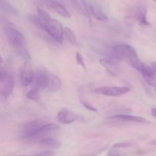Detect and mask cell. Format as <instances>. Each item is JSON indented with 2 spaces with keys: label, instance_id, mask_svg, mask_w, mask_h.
Here are the masks:
<instances>
[{
  "label": "cell",
  "instance_id": "277c9868",
  "mask_svg": "<svg viewBox=\"0 0 156 156\" xmlns=\"http://www.w3.org/2000/svg\"><path fill=\"white\" fill-rule=\"evenodd\" d=\"M44 30L58 43H62L63 41L64 28L62 24L58 20L50 18L46 21L44 26Z\"/></svg>",
  "mask_w": 156,
  "mask_h": 156
},
{
  "label": "cell",
  "instance_id": "5b68a950",
  "mask_svg": "<svg viewBox=\"0 0 156 156\" xmlns=\"http://www.w3.org/2000/svg\"><path fill=\"white\" fill-rule=\"evenodd\" d=\"M50 75L48 70L44 67L41 66L37 69L34 74V87L40 91L47 89L50 81Z\"/></svg>",
  "mask_w": 156,
  "mask_h": 156
},
{
  "label": "cell",
  "instance_id": "d4e9b609",
  "mask_svg": "<svg viewBox=\"0 0 156 156\" xmlns=\"http://www.w3.org/2000/svg\"><path fill=\"white\" fill-rule=\"evenodd\" d=\"M69 1L71 2V3L73 5V6H74L75 9H76V10L79 12V13H81V14L85 13V10H84L83 8L82 7V5L79 4V2H78V0H69Z\"/></svg>",
  "mask_w": 156,
  "mask_h": 156
},
{
  "label": "cell",
  "instance_id": "4fadbf2b",
  "mask_svg": "<svg viewBox=\"0 0 156 156\" xmlns=\"http://www.w3.org/2000/svg\"><path fill=\"white\" fill-rule=\"evenodd\" d=\"M14 86H15V81L13 77L9 75L5 81L0 85V95L3 98L9 97L13 91Z\"/></svg>",
  "mask_w": 156,
  "mask_h": 156
},
{
  "label": "cell",
  "instance_id": "d6a6232c",
  "mask_svg": "<svg viewBox=\"0 0 156 156\" xmlns=\"http://www.w3.org/2000/svg\"><path fill=\"white\" fill-rule=\"evenodd\" d=\"M155 93H156V87L155 88Z\"/></svg>",
  "mask_w": 156,
  "mask_h": 156
},
{
  "label": "cell",
  "instance_id": "30bf717a",
  "mask_svg": "<svg viewBox=\"0 0 156 156\" xmlns=\"http://www.w3.org/2000/svg\"><path fill=\"white\" fill-rule=\"evenodd\" d=\"M139 73L142 75L146 83L151 86L156 87V71L151 66L143 62Z\"/></svg>",
  "mask_w": 156,
  "mask_h": 156
},
{
  "label": "cell",
  "instance_id": "4dcf8cb0",
  "mask_svg": "<svg viewBox=\"0 0 156 156\" xmlns=\"http://www.w3.org/2000/svg\"><path fill=\"white\" fill-rule=\"evenodd\" d=\"M3 62V59H2V57L1 56V55H0V63H2V62Z\"/></svg>",
  "mask_w": 156,
  "mask_h": 156
},
{
  "label": "cell",
  "instance_id": "9c48e42d",
  "mask_svg": "<svg viewBox=\"0 0 156 156\" xmlns=\"http://www.w3.org/2000/svg\"><path fill=\"white\" fill-rule=\"evenodd\" d=\"M56 120L62 124L67 125L79 120V115L67 108H62L58 112Z\"/></svg>",
  "mask_w": 156,
  "mask_h": 156
},
{
  "label": "cell",
  "instance_id": "52a82bcc",
  "mask_svg": "<svg viewBox=\"0 0 156 156\" xmlns=\"http://www.w3.org/2000/svg\"><path fill=\"white\" fill-rule=\"evenodd\" d=\"M20 82L23 86H28L34 80V73L29 61H26L20 71Z\"/></svg>",
  "mask_w": 156,
  "mask_h": 156
},
{
  "label": "cell",
  "instance_id": "ba28073f",
  "mask_svg": "<svg viewBox=\"0 0 156 156\" xmlns=\"http://www.w3.org/2000/svg\"><path fill=\"white\" fill-rule=\"evenodd\" d=\"M107 120L111 121L127 122V123H149V122L146 118L138 116L129 115V114H116L107 117Z\"/></svg>",
  "mask_w": 156,
  "mask_h": 156
},
{
  "label": "cell",
  "instance_id": "8992f818",
  "mask_svg": "<svg viewBox=\"0 0 156 156\" xmlns=\"http://www.w3.org/2000/svg\"><path fill=\"white\" fill-rule=\"evenodd\" d=\"M130 90L129 87H116V86H105L98 88L95 89V92L98 94H103L109 97H118L128 93Z\"/></svg>",
  "mask_w": 156,
  "mask_h": 156
},
{
  "label": "cell",
  "instance_id": "7a4b0ae2",
  "mask_svg": "<svg viewBox=\"0 0 156 156\" xmlns=\"http://www.w3.org/2000/svg\"><path fill=\"white\" fill-rule=\"evenodd\" d=\"M113 51L120 60H126L131 67L140 71L143 62L140 60L136 50L133 47L126 44H120L113 47Z\"/></svg>",
  "mask_w": 156,
  "mask_h": 156
},
{
  "label": "cell",
  "instance_id": "1f68e13d",
  "mask_svg": "<svg viewBox=\"0 0 156 156\" xmlns=\"http://www.w3.org/2000/svg\"><path fill=\"white\" fill-rule=\"evenodd\" d=\"M17 156H27V155H17Z\"/></svg>",
  "mask_w": 156,
  "mask_h": 156
},
{
  "label": "cell",
  "instance_id": "3957f363",
  "mask_svg": "<svg viewBox=\"0 0 156 156\" xmlns=\"http://www.w3.org/2000/svg\"><path fill=\"white\" fill-rule=\"evenodd\" d=\"M47 123V120L44 119H37L23 123L20 128V138L29 141L39 132L40 129Z\"/></svg>",
  "mask_w": 156,
  "mask_h": 156
},
{
  "label": "cell",
  "instance_id": "6da1fadb",
  "mask_svg": "<svg viewBox=\"0 0 156 156\" xmlns=\"http://www.w3.org/2000/svg\"><path fill=\"white\" fill-rule=\"evenodd\" d=\"M5 33L9 44L12 45L17 53L22 58L28 61L30 59V55L28 51L27 40L24 35L12 26L6 24Z\"/></svg>",
  "mask_w": 156,
  "mask_h": 156
},
{
  "label": "cell",
  "instance_id": "8fae6325",
  "mask_svg": "<svg viewBox=\"0 0 156 156\" xmlns=\"http://www.w3.org/2000/svg\"><path fill=\"white\" fill-rule=\"evenodd\" d=\"M44 3L47 7L63 18H70L71 16L69 12L62 4L56 2V0H44Z\"/></svg>",
  "mask_w": 156,
  "mask_h": 156
},
{
  "label": "cell",
  "instance_id": "f546056e",
  "mask_svg": "<svg viewBox=\"0 0 156 156\" xmlns=\"http://www.w3.org/2000/svg\"><path fill=\"white\" fill-rule=\"evenodd\" d=\"M151 144H152V145H155V146H156V140H153V141H152V142H151Z\"/></svg>",
  "mask_w": 156,
  "mask_h": 156
},
{
  "label": "cell",
  "instance_id": "44dd1931",
  "mask_svg": "<svg viewBox=\"0 0 156 156\" xmlns=\"http://www.w3.org/2000/svg\"><path fill=\"white\" fill-rule=\"evenodd\" d=\"M37 14L39 18H41V19H42L44 21H45V22L51 18V17L50 16L48 12H47L41 5L37 6Z\"/></svg>",
  "mask_w": 156,
  "mask_h": 156
},
{
  "label": "cell",
  "instance_id": "4316f807",
  "mask_svg": "<svg viewBox=\"0 0 156 156\" xmlns=\"http://www.w3.org/2000/svg\"><path fill=\"white\" fill-rule=\"evenodd\" d=\"M82 105H83V106L85 107V108H86V109L88 110V111H94V112H96V111H97V109H96V108H93V107L90 106L88 104L85 103V102H82Z\"/></svg>",
  "mask_w": 156,
  "mask_h": 156
},
{
  "label": "cell",
  "instance_id": "5bb4252c",
  "mask_svg": "<svg viewBox=\"0 0 156 156\" xmlns=\"http://www.w3.org/2000/svg\"><path fill=\"white\" fill-rule=\"evenodd\" d=\"M134 17H135V19L142 25H150V23L147 20V10H146V6H137L135 12H134Z\"/></svg>",
  "mask_w": 156,
  "mask_h": 156
},
{
  "label": "cell",
  "instance_id": "ac0fdd59",
  "mask_svg": "<svg viewBox=\"0 0 156 156\" xmlns=\"http://www.w3.org/2000/svg\"><path fill=\"white\" fill-rule=\"evenodd\" d=\"M39 143L41 145H42V146H46V147L52 148V149H59L61 146L60 141H59L57 139L53 138V137H50V138L45 139V140L40 142Z\"/></svg>",
  "mask_w": 156,
  "mask_h": 156
},
{
  "label": "cell",
  "instance_id": "484cf974",
  "mask_svg": "<svg viewBox=\"0 0 156 156\" xmlns=\"http://www.w3.org/2000/svg\"><path fill=\"white\" fill-rule=\"evenodd\" d=\"M55 155H56V153L53 151H46V152L37 154V155L34 156H55Z\"/></svg>",
  "mask_w": 156,
  "mask_h": 156
},
{
  "label": "cell",
  "instance_id": "2e32d148",
  "mask_svg": "<svg viewBox=\"0 0 156 156\" xmlns=\"http://www.w3.org/2000/svg\"><path fill=\"white\" fill-rule=\"evenodd\" d=\"M62 87V81L56 75H53L50 73V81H49V85L47 90L51 92L59 91Z\"/></svg>",
  "mask_w": 156,
  "mask_h": 156
},
{
  "label": "cell",
  "instance_id": "7402d4cb",
  "mask_svg": "<svg viewBox=\"0 0 156 156\" xmlns=\"http://www.w3.org/2000/svg\"><path fill=\"white\" fill-rule=\"evenodd\" d=\"M9 75L10 74L8 73L7 70L0 65V85L5 81V79L9 77Z\"/></svg>",
  "mask_w": 156,
  "mask_h": 156
},
{
  "label": "cell",
  "instance_id": "ffe728a7",
  "mask_svg": "<svg viewBox=\"0 0 156 156\" xmlns=\"http://www.w3.org/2000/svg\"><path fill=\"white\" fill-rule=\"evenodd\" d=\"M40 92H41V91L39 89L34 88L33 89H31L27 93L26 97L27 99H30L34 101H38L40 100Z\"/></svg>",
  "mask_w": 156,
  "mask_h": 156
},
{
  "label": "cell",
  "instance_id": "83f0119b",
  "mask_svg": "<svg viewBox=\"0 0 156 156\" xmlns=\"http://www.w3.org/2000/svg\"><path fill=\"white\" fill-rule=\"evenodd\" d=\"M152 114L154 117H155L156 118V107L152 109Z\"/></svg>",
  "mask_w": 156,
  "mask_h": 156
},
{
  "label": "cell",
  "instance_id": "cb8c5ba5",
  "mask_svg": "<svg viewBox=\"0 0 156 156\" xmlns=\"http://www.w3.org/2000/svg\"><path fill=\"white\" fill-rule=\"evenodd\" d=\"M107 156H126V154L122 153V152H119L118 149H117V148L113 146L112 149L110 150V152H108V155Z\"/></svg>",
  "mask_w": 156,
  "mask_h": 156
},
{
  "label": "cell",
  "instance_id": "e0dca14e",
  "mask_svg": "<svg viewBox=\"0 0 156 156\" xmlns=\"http://www.w3.org/2000/svg\"><path fill=\"white\" fill-rule=\"evenodd\" d=\"M0 10L9 15H18V11L8 0H0Z\"/></svg>",
  "mask_w": 156,
  "mask_h": 156
},
{
  "label": "cell",
  "instance_id": "7c38bea8",
  "mask_svg": "<svg viewBox=\"0 0 156 156\" xmlns=\"http://www.w3.org/2000/svg\"><path fill=\"white\" fill-rule=\"evenodd\" d=\"M117 62L118 61L111 59V58H103L100 60L101 65L107 70L109 74L114 76H117L120 72V68H119Z\"/></svg>",
  "mask_w": 156,
  "mask_h": 156
},
{
  "label": "cell",
  "instance_id": "836d02e7",
  "mask_svg": "<svg viewBox=\"0 0 156 156\" xmlns=\"http://www.w3.org/2000/svg\"><path fill=\"white\" fill-rule=\"evenodd\" d=\"M153 1H155V2H156V0H153Z\"/></svg>",
  "mask_w": 156,
  "mask_h": 156
},
{
  "label": "cell",
  "instance_id": "d6986e66",
  "mask_svg": "<svg viewBox=\"0 0 156 156\" xmlns=\"http://www.w3.org/2000/svg\"><path fill=\"white\" fill-rule=\"evenodd\" d=\"M64 34H65L66 37V39L68 40L70 44L74 46L77 45V39H76V34L69 27H66L64 28Z\"/></svg>",
  "mask_w": 156,
  "mask_h": 156
},
{
  "label": "cell",
  "instance_id": "603a6c76",
  "mask_svg": "<svg viewBox=\"0 0 156 156\" xmlns=\"http://www.w3.org/2000/svg\"><path fill=\"white\" fill-rule=\"evenodd\" d=\"M76 62H77L79 66H81L82 68L85 69H86V66H85V61H84L83 56H82V54H81V53L78 51L76 53Z\"/></svg>",
  "mask_w": 156,
  "mask_h": 156
},
{
  "label": "cell",
  "instance_id": "9a60e30c",
  "mask_svg": "<svg viewBox=\"0 0 156 156\" xmlns=\"http://www.w3.org/2000/svg\"><path fill=\"white\" fill-rule=\"evenodd\" d=\"M89 11L90 13L92 15L95 19L98 21H105L108 19V16L105 15V12L102 11L101 7L96 4H89Z\"/></svg>",
  "mask_w": 156,
  "mask_h": 156
},
{
  "label": "cell",
  "instance_id": "f1b7e54d",
  "mask_svg": "<svg viewBox=\"0 0 156 156\" xmlns=\"http://www.w3.org/2000/svg\"><path fill=\"white\" fill-rule=\"evenodd\" d=\"M151 66H152V68H153L154 69H155L156 71V61H155V62H151Z\"/></svg>",
  "mask_w": 156,
  "mask_h": 156
}]
</instances>
